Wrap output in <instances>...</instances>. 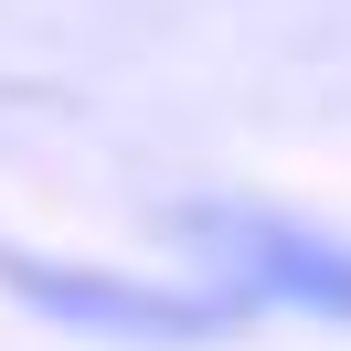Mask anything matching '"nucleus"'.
Here are the masks:
<instances>
[{
  "mask_svg": "<svg viewBox=\"0 0 351 351\" xmlns=\"http://www.w3.org/2000/svg\"><path fill=\"white\" fill-rule=\"evenodd\" d=\"M192 245H213L234 266L245 298H287V308H319V319H351V245L308 234L287 213H256V202H192Z\"/></svg>",
  "mask_w": 351,
  "mask_h": 351,
  "instance_id": "obj_1",
  "label": "nucleus"
},
{
  "mask_svg": "<svg viewBox=\"0 0 351 351\" xmlns=\"http://www.w3.org/2000/svg\"><path fill=\"white\" fill-rule=\"evenodd\" d=\"M0 287H22L32 308L75 330H117V341H213L234 319V298H160V287H128V277H96V266H53V256H11L0 245Z\"/></svg>",
  "mask_w": 351,
  "mask_h": 351,
  "instance_id": "obj_2",
  "label": "nucleus"
}]
</instances>
